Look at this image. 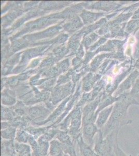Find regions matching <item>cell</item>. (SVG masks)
<instances>
[{
	"label": "cell",
	"instance_id": "cell-3",
	"mask_svg": "<svg viewBox=\"0 0 139 156\" xmlns=\"http://www.w3.org/2000/svg\"><path fill=\"white\" fill-rule=\"evenodd\" d=\"M111 110V108H109L108 109L104 110L100 114L96 122V125L99 130H100L107 123V119L109 117Z\"/></svg>",
	"mask_w": 139,
	"mask_h": 156
},
{
	"label": "cell",
	"instance_id": "cell-7",
	"mask_svg": "<svg viewBox=\"0 0 139 156\" xmlns=\"http://www.w3.org/2000/svg\"><path fill=\"white\" fill-rule=\"evenodd\" d=\"M115 151L116 153V156H127L124 154V153L121 151V149H120L118 147V144H117V141L115 143V145L114 146Z\"/></svg>",
	"mask_w": 139,
	"mask_h": 156
},
{
	"label": "cell",
	"instance_id": "cell-2",
	"mask_svg": "<svg viewBox=\"0 0 139 156\" xmlns=\"http://www.w3.org/2000/svg\"><path fill=\"white\" fill-rule=\"evenodd\" d=\"M64 151L63 145L58 140H53L49 143L48 154L49 156H57Z\"/></svg>",
	"mask_w": 139,
	"mask_h": 156
},
{
	"label": "cell",
	"instance_id": "cell-6",
	"mask_svg": "<svg viewBox=\"0 0 139 156\" xmlns=\"http://www.w3.org/2000/svg\"><path fill=\"white\" fill-rule=\"evenodd\" d=\"M16 151L19 156H30L31 154V147L22 143H17L15 146Z\"/></svg>",
	"mask_w": 139,
	"mask_h": 156
},
{
	"label": "cell",
	"instance_id": "cell-5",
	"mask_svg": "<svg viewBox=\"0 0 139 156\" xmlns=\"http://www.w3.org/2000/svg\"><path fill=\"white\" fill-rule=\"evenodd\" d=\"M30 134L28 132L26 131L23 129H20L17 130L16 132V140L19 143L26 144L29 142V139L31 137Z\"/></svg>",
	"mask_w": 139,
	"mask_h": 156
},
{
	"label": "cell",
	"instance_id": "cell-1",
	"mask_svg": "<svg viewBox=\"0 0 139 156\" xmlns=\"http://www.w3.org/2000/svg\"><path fill=\"white\" fill-rule=\"evenodd\" d=\"M98 128L96 124L91 123L84 125L82 130V137L86 144L92 147L93 144V138L98 132Z\"/></svg>",
	"mask_w": 139,
	"mask_h": 156
},
{
	"label": "cell",
	"instance_id": "cell-4",
	"mask_svg": "<svg viewBox=\"0 0 139 156\" xmlns=\"http://www.w3.org/2000/svg\"><path fill=\"white\" fill-rule=\"evenodd\" d=\"M16 128L9 126L5 129L1 130V134L3 140H11L16 137Z\"/></svg>",
	"mask_w": 139,
	"mask_h": 156
}]
</instances>
